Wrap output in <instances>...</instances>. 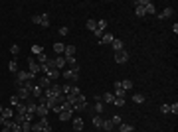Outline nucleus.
<instances>
[{
    "instance_id": "12",
    "label": "nucleus",
    "mask_w": 178,
    "mask_h": 132,
    "mask_svg": "<svg viewBox=\"0 0 178 132\" xmlns=\"http://www.w3.org/2000/svg\"><path fill=\"white\" fill-rule=\"evenodd\" d=\"M40 124H42V132H54L52 124L48 122V118H46V116H44V118H40Z\"/></svg>"
},
{
    "instance_id": "8",
    "label": "nucleus",
    "mask_w": 178,
    "mask_h": 132,
    "mask_svg": "<svg viewBox=\"0 0 178 132\" xmlns=\"http://www.w3.org/2000/svg\"><path fill=\"white\" fill-rule=\"evenodd\" d=\"M115 61H117V63H127V61H129V53H127L125 49L117 51V53H115Z\"/></svg>"
},
{
    "instance_id": "40",
    "label": "nucleus",
    "mask_w": 178,
    "mask_h": 132,
    "mask_svg": "<svg viewBox=\"0 0 178 132\" xmlns=\"http://www.w3.org/2000/svg\"><path fill=\"white\" fill-rule=\"evenodd\" d=\"M111 122H113V126H119L123 120H121V116H119V114H115V116H111Z\"/></svg>"
},
{
    "instance_id": "34",
    "label": "nucleus",
    "mask_w": 178,
    "mask_h": 132,
    "mask_svg": "<svg viewBox=\"0 0 178 132\" xmlns=\"http://www.w3.org/2000/svg\"><path fill=\"white\" fill-rule=\"evenodd\" d=\"M85 26H87V30H91V32H95V30H97V22H95V20H87V24H85Z\"/></svg>"
},
{
    "instance_id": "46",
    "label": "nucleus",
    "mask_w": 178,
    "mask_h": 132,
    "mask_svg": "<svg viewBox=\"0 0 178 132\" xmlns=\"http://www.w3.org/2000/svg\"><path fill=\"white\" fill-rule=\"evenodd\" d=\"M30 132H42V124H40V122L32 124V130H30Z\"/></svg>"
},
{
    "instance_id": "11",
    "label": "nucleus",
    "mask_w": 178,
    "mask_h": 132,
    "mask_svg": "<svg viewBox=\"0 0 178 132\" xmlns=\"http://www.w3.org/2000/svg\"><path fill=\"white\" fill-rule=\"evenodd\" d=\"M119 87H121L123 91H131L135 85H133V81H131V79H123V81H119Z\"/></svg>"
},
{
    "instance_id": "37",
    "label": "nucleus",
    "mask_w": 178,
    "mask_h": 132,
    "mask_svg": "<svg viewBox=\"0 0 178 132\" xmlns=\"http://www.w3.org/2000/svg\"><path fill=\"white\" fill-rule=\"evenodd\" d=\"M20 103H22V101L18 99V95H12V97H10V104H12V107H18Z\"/></svg>"
},
{
    "instance_id": "44",
    "label": "nucleus",
    "mask_w": 178,
    "mask_h": 132,
    "mask_svg": "<svg viewBox=\"0 0 178 132\" xmlns=\"http://www.w3.org/2000/svg\"><path fill=\"white\" fill-rule=\"evenodd\" d=\"M113 104H115V107H125V99H117V97H115Z\"/></svg>"
},
{
    "instance_id": "13",
    "label": "nucleus",
    "mask_w": 178,
    "mask_h": 132,
    "mask_svg": "<svg viewBox=\"0 0 178 132\" xmlns=\"http://www.w3.org/2000/svg\"><path fill=\"white\" fill-rule=\"evenodd\" d=\"M36 85H40L42 89H48V87H52V81L48 79L46 75H44V77H40V79H38V83H36Z\"/></svg>"
},
{
    "instance_id": "45",
    "label": "nucleus",
    "mask_w": 178,
    "mask_h": 132,
    "mask_svg": "<svg viewBox=\"0 0 178 132\" xmlns=\"http://www.w3.org/2000/svg\"><path fill=\"white\" fill-rule=\"evenodd\" d=\"M32 24H42V14H36V16H32Z\"/></svg>"
},
{
    "instance_id": "49",
    "label": "nucleus",
    "mask_w": 178,
    "mask_h": 132,
    "mask_svg": "<svg viewBox=\"0 0 178 132\" xmlns=\"http://www.w3.org/2000/svg\"><path fill=\"white\" fill-rule=\"evenodd\" d=\"M32 51H34V53H36V55H38V53H42L44 49H42V47H40V45H34V47H32Z\"/></svg>"
},
{
    "instance_id": "31",
    "label": "nucleus",
    "mask_w": 178,
    "mask_h": 132,
    "mask_svg": "<svg viewBox=\"0 0 178 132\" xmlns=\"http://www.w3.org/2000/svg\"><path fill=\"white\" fill-rule=\"evenodd\" d=\"M32 130V120H24L22 122V132H30Z\"/></svg>"
},
{
    "instance_id": "20",
    "label": "nucleus",
    "mask_w": 178,
    "mask_h": 132,
    "mask_svg": "<svg viewBox=\"0 0 178 132\" xmlns=\"http://www.w3.org/2000/svg\"><path fill=\"white\" fill-rule=\"evenodd\" d=\"M101 101H103V103H113V101H115V95H113L111 91H107V93L101 97Z\"/></svg>"
},
{
    "instance_id": "19",
    "label": "nucleus",
    "mask_w": 178,
    "mask_h": 132,
    "mask_svg": "<svg viewBox=\"0 0 178 132\" xmlns=\"http://www.w3.org/2000/svg\"><path fill=\"white\" fill-rule=\"evenodd\" d=\"M56 67H57V69H66V57H63V55H57L56 57Z\"/></svg>"
},
{
    "instance_id": "27",
    "label": "nucleus",
    "mask_w": 178,
    "mask_h": 132,
    "mask_svg": "<svg viewBox=\"0 0 178 132\" xmlns=\"http://www.w3.org/2000/svg\"><path fill=\"white\" fill-rule=\"evenodd\" d=\"M0 116H4L6 120H10V118L14 116V110H12V109H4L2 113H0Z\"/></svg>"
},
{
    "instance_id": "28",
    "label": "nucleus",
    "mask_w": 178,
    "mask_h": 132,
    "mask_svg": "<svg viewBox=\"0 0 178 132\" xmlns=\"http://www.w3.org/2000/svg\"><path fill=\"white\" fill-rule=\"evenodd\" d=\"M145 12H146V14H156V8H155V4H152L150 0H149V4L145 6Z\"/></svg>"
},
{
    "instance_id": "2",
    "label": "nucleus",
    "mask_w": 178,
    "mask_h": 132,
    "mask_svg": "<svg viewBox=\"0 0 178 132\" xmlns=\"http://www.w3.org/2000/svg\"><path fill=\"white\" fill-rule=\"evenodd\" d=\"M63 79L71 81V83H77L79 81V65L73 67V69H63Z\"/></svg>"
},
{
    "instance_id": "52",
    "label": "nucleus",
    "mask_w": 178,
    "mask_h": 132,
    "mask_svg": "<svg viewBox=\"0 0 178 132\" xmlns=\"http://www.w3.org/2000/svg\"><path fill=\"white\" fill-rule=\"evenodd\" d=\"M133 132H135V130H133Z\"/></svg>"
},
{
    "instance_id": "51",
    "label": "nucleus",
    "mask_w": 178,
    "mask_h": 132,
    "mask_svg": "<svg viewBox=\"0 0 178 132\" xmlns=\"http://www.w3.org/2000/svg\"><path fill=\"white\" fill-rule=\"evenodd\" d=\"M2 110H4V107H2V104H0V113H2Z\"/></svg>"
},
{
    "instance_id": "42",
    "label": "nucleus",
    "mask_w": 178,
    "mask_h": 132,
    "mask_svg": "<svg viewBox=\"0 0 178 132\" xmlns=\"http://www.w3.org/2000/svg\"><path fill=\"white\" fill-rule=\"evenodd\" d=\"M137 16H139V18H145V16H146V12H145L143 6H137Z\"/></svg>"
},
{
    "instance_id": "9",
    "label": "nucleus",
    "mask_w": 178,
    "mask_h": 132,
    "mask_svg": "<svg viewBox=\"0 0 178 132\" xmlns=\"http://www.w3.org/2000/svg\"><path fill=\"white\" fill-rule=\"evenodd\" d=\"M28 65H30V73H32V75L40 73V63H38L36 59H32V57H30V59H28Z\"/></svg>"
},
{
    "instance_id": "18",
    "label": "nucleus",
    "mask_w": 178,
    "mask_h": 132,
    "mask_svg": "<svg viewBox=\"0 0 178 132\" xmlns=\"http://www.w3.org/2000/svg\"><path fill=\"white\" fill-rule=\"evenodd\" d=\"M71 114H73V110H61L57 118H60L61 122H66V120H69V118H71Z\"/></svg>"
},
{
    "instance_id": "23",
    "label": "nucleus",
    "mask_w": 178,
    "mask_h": 132,
    "mask_svg": "<svg viewBox=\"0 0 178 132\" xmlns=\"http://www.w3.org/2000/svg\"><path fill=\"white\" fill-rule=\"evenodd\" d=\"M48 59H50V57H48V55H46L44 51H42V53H38V55H36V61L40 63V65H44V63H46Z\"/></svg>"
},
{
    "instance_id": "32",
    "label": "nucleus",
    "mask_w": 178,
    "mask_h": 132,
    "mask_svg": "<svg viewBox=\"0 0 178 132\" xmlns=\"http://www.w3.org/2000/svg\"><path fill=\"white\" fill-rule=\"evenodd\" d=\"M67 95H73V97H79V95H81V91H79V87H77V85H71V89H69V93H67Z\"/></svg>"
},
{
    "instance_id": "10",
    "label": "nucleus",
    "mask_w": 178,
    "mask_h": 132,
    "mask_svg": "<svg viewBox=\"0 0 178 132\" xmlns=\"http://www.w3.org/2000/svg\"><path fill=\"white\" fill-rule=\"evenodd\" d=\"M36 103H38V101H36ZM48 110H50V109H48V107H46V104H44V103H38L36 114H38V116H40V118H44V116H46V114H48Z\"/></svg>"
},
{
    "instance_id": "5",
    "label": "nucleus",
    "mask_w": 178,
    "mask_h": 132,
    "mask_svg": "<svg viewBox=\"0 0 178 132\" xmlns=\"http://www.w3.org/2000/svg\"><path fill=\"white\" fill-rule=\"evenodd\" d=\"M46 77L52 81V83H56V81L61 77V71L60 69H50V71H46Z\"/></svg>"
},
{
    "instance_id": "14",
    "label": "nucleus",
    "mask_w": 178,
    "mask_h": 132,
    "mask_svg": "<svg viewBox=\"0 0 178 132\" xmlns=\"http://www.w3.org/2000/svg\"><path fill=\"white\" fill-rule=\"evenodd\" d=\"M111 47L115 49V53H117V51H121V49H125V43H123L121 40H117V38H115V40L111 42Z\"/></svg>"
},
{
    "instance_id": "47",
    "label": "nucleus",
    "mask_w": 178,
    "mask_h": 132,
    "mask_svg": "<svg viewBox=\"0 0 178 132\" xmlns=\"http://www.w3.org/2000/svg\"><path fill=\"white\" fill-rule=\"evenodd\" d=\"M160 113H162V114L170 113V104H160Z\"/></svg>"
},
{
    "instance_id": "16",
    "label": "nucleus",
    "mask_w": 178,
    "mask_h": 132,
    "mask_svg": "<svg viewBox=\"0 0 178 132\" xmlns=\"http://www.w3.org/2000/svg\"><path fill=\"white\" fill-rule=\"evenodd\" d=\"M30 93H32V97H34V99H40V97H42V95H44V89H42V87H40V85H34Z\"/></svg>"
},
{
    "instance_id": "30",
    "label": "nucleus",
    "mask_w": 178,
    "mask_h": 132,
    "mask_svg": "<svg viewBox=\"0 0 178 132\" xmlns=\"http://www.w3.org/2000/svg\"><path fill=\"white\" fill-rule=\"evenodd\" d=\"M54 51H56V53H63V51H66V45H63V43H60V42L54 43Z\"/></svg>"
},
{
    "instance_id": "7",
    "label": "nucleus",
    "mask_w": 178,
    "mask_h": 132,
    "mask_svg": "<svg viewBox=\"0 0 178 132\" xmlns=\"http://www.w3.org/2000/svg\"><path fill=\"white\" fill-rule=\"evenodd\" d=\"M172 16H174V8L172 6H166V8L158 14V20H166V18H172Z\"/></svg>"
},
{
    "instance_id": "24",
    "label": "nucleus",
    "mask_w": 178,
    "mask_h": 132,
    "mask_svg": "<svg viewBox=\"0 0 178 132\" xmlns=\"http://www.w3.org/2000/svg\"><path fill=\"white\" fill-rule=\"evenodd\" d=\"M103 110H105V103H103V101H97V103H95V113L103 114Z\"/></svg>"
},
{
    "instance_id": "41",
    "label": "nucleus",
    "mask_w": 178,
    "mask_h": 132,
    "mask_svg": "<svg viewBox=\"0 0 178 132\" xmlns=\"http://www.w3.org/2000/svg\"><path fill=\"white\" fill-rule=\"evenodd\" d=\"M10 53H12V55H18V53H20V45H16V43H14V45H10Z\"/></svg>"
},
{
    "instance_id": "36",
    "label": "nucleus",
    "mask_w": 178,
    "mask_h": 132,
    "mask_svg": "<svg viewBox=\"0 0 178 132\" xmlns=\"http://www.w3.org/2000/svg\"><path fill=\"white\" fill-rule=\"evenodd\" d=\"M66 65H69L71 69L77 67V61H75V57H66Z\"/></svg>"
},
{
    "instance_id": "15",
    "label": "nucleus",
    "mask_w": 178,
    "mask_h": 132,
    "mask_svg": "<svg viewBox=\"0 0 178 132\" xmlns=\"http://www.w3.org/2000/svg\"><path fill=\"white\" fill-rule=\"evenodd\" d=\"M73 130H77V132L83 130V118H81V116H75L73 118Z\"/></svg>"
},
{
    "instance_id": "48",
    "label": "nucleus",
    "mask_w": 178,
    "mask_h": 132,
    "mask_svg": "<svg viewBox=\"0 0 178 132\" xmlns=\"http://www.w3.org/2000/svg\"><path fill=\"white\" fill-rule=\"evenodd\" d=\"M67 34H69V28H67V26H61L60 28V36H67Z\"/></svg>"
},
{
    "instance_id": "4",
    "label": "nucleus",
    "mask_w": 178,
    "mask_h": 132,
    "mask_svg": "<svg viewBox=\"0 0 178 132\" xmlns=\"http://www.w3.org/2000/svg\"><path fill=\"white\" fill-rule=\"evenodd\" d=\"M85 109H87V101H85V95L81 93L79 97H77V101H75V104H73V110L79 113V110H85Z\"/></svg>"
},
{
    "instance_id": "50",
    "label": "nucleus",
    "mask_w": 178,
    "mask_h": 132,
    "mask_svg": "<svg viewBox=\"0 0 178 132\" xmlns=\"http://www.w3.org/2000/svg\"><path fill=\"white\" fill-rule=\"evenodd\" d=\"M4 122H6V118H4V116H0V124L4 126Z\"/></svg>"
},
{
    "instance_id": "39",
    "label": "nucleus",
    "mask_w": 178,
    "mask_h": 132,
    "mask_svg": "<svg viewBox=\"0 0 178 132\" xmlns=\"http://www.w3.org/2000/svg\"><path fill=\"white\" fill-rule=\"evenodd\" d=\"M40 26H44V28H50V18H48V14H42V24Z\"/></svg>"
},
{
    "instance_id": "38",
    "label": "nucleus",
    "mask_w": 178,
    "mask_h": 132,
    "mask_svg": "<svg viewBox=\"0 0 178 132\" xmlns=\"http://www.w3.org/2000/svg\"><path fill=\"white\" fill-rule=\"evenodd\" d=\"M10 130H12V132H22V124H18V122H14V120H12V126H10Z\"/></svg>"
},
{
    "instance_id": "3",
    "label": "nucleus",
    "mask_w": 178,
    "mask_h": 132,
    "mask_svg": "<svg viewBox=\"0 0 178 132\" xmlns=\"http://www.w3.org/2000/svg\"><path fill=\"white\" fill-rule=\"evenodd\" d=\"M16 95H18L20 101H28L30 97H32L30 89H28V87H24V85H18V87H16Z\"/></svg>"
},
{
    "instance_id": "21",
    "label": "nucleus",
    "mask_w": 178,
    "mask_h": 132,
    "mask_svg": "<svg viewBox=\"0 0 178 132\" xmlns=\"http://www.w3.org/2000/svg\"><path fill=\"white\" fill-rule=\"evenodd\" d=\"M135 128H133V124H125V122H121L119 124V132H133Z\"/></svg>"
},
{
    "instance_id": "25",
    "label": "nucleus",
    "mask_w": 178,
    "mask_h": 132,
    "mask_svg": "<svg viewBox=\"0 0 178 132\" xmlns=\"http://www.w3.org/2000/svg\"><path fill=\"white\" fill-rule=\"evenodd\" d=\"M91 122H93L95 128H101V124H103V118H101V114H97V116L91 118Z\"/></svg>"
},
{
    "instance_id": "1",
    "label": "nucleus",
    "mask_w": 178,
    "mask_h": 132,
    "mask_svg": "<svg viewBox=\"0 0 178 132\" xmlns=\"http://www.w3.org/2000/svg\"><path fill=\"white\" fill-rule=\"evenodd\" d=\"M36 79V75H32L30 71H24V69H18V73H16V81H14V85H24L26 81H34Z\"/></svg>"
},
{
    "instance_id": "33",
    "label": "nucleus",
    "mask_w": 178,
    "mask_h": 132,
    "mask_svg": "<svg viewBox=\"0 0 178 132\" xmlns=\"http://www.w3.org/2000/svg\"><path fill=\"white\" fill-rule=\"evenodd\" d=\"M101 128H103V130H113V128H115V126H113V122H111V120H103V124H101Z\"/></svg>"
},
{
    "instance_id": "35",
    "label": "nucleus",
    "mask_w": 178,
    "mask_h": 132,
    "mask_svg": "<svg viewBox=\"0 0 178 132\" xmlns=\"http://www.w3.org/2000/svg\"><path fill=\"white\" fill-rule=\"evenodd\" d=\"M8 71H12V73H18V63H16L14 59L8 63Z\"/></svg>"
},
{
    "instance_id": "22",
    "label": "nucleus",
    "mask_w": 178,
    "mask_h": 132,
    "mask_svg": "<svg viewBox=\"0 0 178 132\" xmlns=\"http://www.w3.org/2000/svg\"><path fill=\"white\" fill-rule=\"evenodd\" d=\"M145 95H141V93H137V95H133V103H137V104H143L145 103Z\"/></svg>"
},
{
    "instance_id": "6",
    "label": "nucleus",
    "mask_w": 178,
    "mask_h": 132,
    "mask_svg": "<svg viewBox=\"0 0 178 132\" xmlns=\"http://www.w3.org/2000/svg\"><path fill=\"white\" fill-rule=\"evenodd\" d=\"M36 109H38V103H36V101H26V114L34 116V114H36Z\"/></svg>"
},
{
    "instance_id": "17",
    "label": "nucleus",
    "mask_w": 178,
    "mask_h": 132,
    "mask_svg": "<svg viewBox=\"0 0 178 132\" xmlns=\"http://www.w3.org/2000/svg\"><path fill=\"white\" fill-rule=\"evenodd\" d=\"M113 40H115V38H113V34L105 32V34H103V38L99 40V43H101V45H107V43H111V42H113Z\"/></svg>"
},
{
    "instance_id": "43",
    "label": "nucleus",
    "mask_w": 178,
    "mask_h": 132,
    "mask_svg": "<svg viewBox=\"0 0 178 132\" xmlns=\"http://www.w3.org/2000/svg\"><path fill=\"white\" fill-rule=\"evenodd\" d=\"M170 113H172L174 116H176V114H178V103H176V101H174V103L170 104Z\"/></svg>"
},
{
    "instance_id": "26",
    "label": "nucleus",
    "mask_w": 178,
    "mask_h": 132,
    "mask_svg": "<svg viewBox=\"0 0 178 132\" xmlns=\"http://www.w3.org/2000/svg\"><path fill=\"white\" fill-rule=\"evenodd\" d=\"M113 95H115L117 99H125V97H127V91H123L121 87H115V93H113Z\"/></svg>"
},
{
    "instance_id": "29",
    "label": "nucleus",
    "mask_w": 178,
    "mask_h": 132,
    "mask_svg": "<svg viewBox=\"0 0 178 132\" xmlns=\"http://www.w3.org/2000/svg\"><path fill=\"white\" fill-rule=\"evenodd\" d=\"M66 57H73L75 55V45H66Z\"/></svg>"
}]
</instances>
